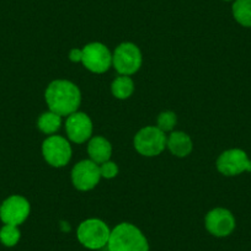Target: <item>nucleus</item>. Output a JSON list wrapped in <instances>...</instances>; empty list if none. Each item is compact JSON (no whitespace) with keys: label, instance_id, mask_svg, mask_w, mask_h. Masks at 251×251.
<instances>
[{"label":"nucleus","instance_id":"39448f33","mask_svg":"<svg viewBox=\"0 0 251 251\" xmlns=\"http://www.w3.org/2000/svg\"><path fill=\"white\" fill-rule=\"evenodd\" d=\"M168 137L165 132L156 126H147L134 136L133 144L136 151L143 156H156L166 148Z\"/></svg>","mask_w":251,"mask_h":251},{"label":"nucleus","instance_id":"0eeeda50","mask_svg":"<svg viewBox=\"0 0 251 251\" xmlns=\"http://www.w3.org/2000/svg\"><path fill=\"white\" fill-rule=\"evenodd\" d=\"M71 143L62 136H50L42 143V155L53 168H63L72 159Z\"/></svg>","mask_w":251,"mask_h":251},{"label":"nucleus","instance_id":"f3484780","mask_svg":"<svg viewBox=\"0 0 251 251\" xmlns=\"http://www.w3.org/2000/svg\"><path fill=\"white\" fill-rule=\"evenodd\" d=\"M231 13L239 25L251 27V0H234Z\"/></svg>","mask_w":251,"mask_h":251},{"label":"nucleus","instance_id":"4be33fe9","mask_svg":"<svg viewBox=\"0 0 251 251\" xmlns=\"http://www.w3.org/2000/svg\"><path fill=\"white\" fill-rule=\"evenodd\" d=\"M224 1H234V0H224Z\"/></svg>","mask_w":251,"mask_h":251},{"label":"nucleus","instance_id":"423d86ee","mask_svg":"<svg viewBox=\"0 0 251 251\" xmlns=\"http://www.w3.org/2000/svg\"><path fill=\"white\" fill-rule=\"evenodd\" d=\"M81 63L88 71L95 74H102L112 66V54L103 43L91 42L81 50Z\"/></svg>","mask_w":251,"mask_h":251},{"label":"nucleus","instance_id":"dca6fc26","mask_svg":"<svg viewBox=\"0 0 251 251\" xmlns=\"http://www.w3.org/2000/svg\"><path fill=\"white\" fill-rule=\"evenodd\" d=\"M60 126H62V116L57 115L52 111L43 112L37 120L38 129L48 136H53L60 128Z\"/></svg>","mask_w":251,"mask_h":251},{"label":"nucleus","instance_id":"a211bd4d","mask_svg":"<svg viewBox=\"0 0 251 251\" xmlns=\"http://www.w3.org/2000/svg\"><path fill=\"white\" fill-rule=\"evenodd\" d=\"M21 231L19 226L5 224L0 229V243L6 248H13L20 241Z\"/></svg>","mask_w":251,"mask_h":251},{"label":"nucleus","instance_id":"20e7f679","mask_svg":"<svg viewBox=\"0 0 251 251\" xmlns=\"http://www.w3.org/2000/svg\"><path fill=\"white\" fill-rule=\"evenodd\" d=\"M143 57L139 47L132 42H123L112 54V66L120 75H133L141 69Z\"/></svg>","mask_w":251,"mask_h":251},{"label":"nucleus","instance_id":"6e6552de","mask_svg":"<svg viewBox=\"0 0 251 251\" xmlns=\"http://www.w3.org/2000/svg\"><path fill=\"white\" fill-rule=\"evenodd\" d=\"M101 180L100 165L91 159L79 161L72 169V182L79 191H90L96 187Z\"/></svg>","mask_w":251,"mask_h":251},{"label":"nucleus","instance_id":"f8f14e48","mask_svg":"<svg viewBox=\"0 0 251 251\" xmlns=\"http://www.w3.org/2000/svg\"><path fill=\"white\" fill-rule=\"evenodd\" d=\"M66 132L73 143H85L93 136V121L86 113L76 111L67 117Z\"/></svg>","mask_w":251,"mask_h":251},{"label":"nucleus","instance_id":"6ab92c4d","mask_svg":"<svg viewBox=\"0 0 251 251\" xmlns=\"http://www.w3.org/2000/svg\"><path fill=\"white\" fill-rule=\"evenodd\" d=\"M156 122H158V126H156L158 128H160L163 132H170L176 126L177 117L173 111H164L158 116Z\"/></svg>","mask_w":251,"mask_h":251},{"label":"nucleus","instance_id":"aec40b11","mask_svg":"<svg viewBox=\"0 0 251 251\" xmlns=\"http://www.w3.org/2000/svg\"><path fill=\"white\" fill-rule=\"evenodd\" d=\"M100 173H101V177L103 178H110L116 177L118 175V166L117 164L113 163V161L108 160L106 163L101 164L100 165Z\"/></svg>","mask_w":251,"mask_h":251},{"label":"nucleus","instance_id":"f03ea898","mask_svg":"<svg viewBox=\"0 0 251 251\" xmlns=\"http://www.w3.org/2000/svg\"><path fill=\"white\" fill-rule=\"evenodd\" d=\"M108 251H149V243L139 228L131 223H121L111 230Z\"/></svg>","mask_w":251,"mask_h":251},{"label":"nucleus","instance_id":"1a4fd4ad","mask_svg":"<svg viewBox=\"0 0 251 251\" xmlns=\"http://www.w3.org/2000/svg\"><path fill=\"white\" fill-rule=\"evenodd\" d=\"M217 170L224 176H236L251 171V160L241 149L234 148L223 151L217 159Z\"/></svg>","mask_w":251,"mask_h":251},{"label":"nucleus","instance_id":"4468645a","mask_svg":"<svg viewBox=\"0 0 251 251\" xmlns=\"http://www.w3.org/2000/svg\"><path fill=\"white\" fill-rule=\"evenodd\" d=\"M166 147L173 155L177 156V158H185L191 154L192 149H194V143H192L191 137L187 133L175 131L171 132L170 136L168 137Z\"/></svg>","mask_w":251,"mask_h":251},{"label":"nucleus","instance_id":"9d476101","mask_svg":"<svg viewBox=\"0 0 251 251\" xmlns=\"http://www.w3.org/2000/svg\"><path fill=\"white\" fill-rule=\"evenodd\" d=\"M30 202L23 196L14 195L0 204V219L4 224L19 226L30 216Z\"/></svg>","mask_w":251,"mask_h":251},{"label":"nucleus","instance_id":"f257e3e1","mask_svg":"<svg viewBox=\"0 0 251 251\" xmlns=\"http://www.w3.org/2000/svg\"><path fill=\"white\" fill-rule=\"evenodd\" d=\"M48 108L59 116L68 117L76 112L81 103V93L78 86L69 80L57 79L50 83L45 91Z\"/></svg>","mask_w":251,"mask_h":251},{"label":"nucleus","instance_id":"ddd939ff","mask_svg":"<svg viewBox=\"0 0 251 251\" xmlns=\"http://www.w3.org/2000/svg\"><path fill=\"white\" fill-rule=\"evenodd\" d=\"M88 154L94 163L101 164L106 163L112 155V146L110 142L102 136L91 137L88 144Z\"/></svg>","mask_w":251,"mask_h":251},{"label":"nucleus","instance_id":"9b49d317","mask_svg":"<svg viewBox=\"0 0 251 251\" xmlns=\"http://www.w3.org/2000/svg\"><path fill=\"white\" fill-rule=\"evenodd\" d=\"M204 226L212 235L217 238H226L235 229V218L230 211L218 207L207 213Z\"/></svg>","mask_w":251,"mask_h":251},{"label":"nucleus","instance_id":"2eb2a0df","mask_svg":"<svg viewBox=\"0 0 251 251\" xmlns=\"http://www.w3.org/2000/svg\"><path fill=\"white\" fill-rule=\"evenodd\" d=\"M111 91L116 99L126 100L134 93V81L128 75H120L111 84Z\"/></svg>","mask_w":251,"mask_h":251},{"label":"nucleus","instance_id":"7ed1b4c3","mask_svg":"<svg viewBox=\"0 0 251 251\" xmlns=\"http://www.w3.org/2000/svg\"><path fill=\"white\" fill-rule=\"evenodd\" d=\"M111 229L107 224L99 218H89L81 222L76 229L79 243L90 250H99L107 246Z\"/></svg>","mask_w":251,"mask_h":251},{"label":"nucleus","instance_id":"412c9836","mask_svg":"<svg viewBox=\"0 0 251 251\" xmlns=\"http://www.w3.org/2000/svg\"><path fill=\"white\" fill-rule=\"evenodd\" d=\"M81 57H83V52L79 48H73V50L69 52V59L74 63L81 62Z\"/></svg>","mask_w":251,"mask_h":251}]
</instances>
